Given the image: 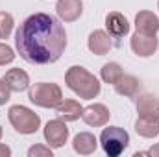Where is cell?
Returning a JSON list of instances; mask_svg holds the SVG:
<instances>
[{"instance_id":"cell-1","label":"cell","mask_w":159,"mask_h":157,"mask_svg":"<svg viewBox=\"0 0 159 157\" xmlns=\"http://www.w3.org/2000/svg\"><path fill=\"white\" fill-rule=\"evenodd\" d=\"M15 46L24 61L32 65H50L63 56L67 48V32L56 17L39 11L19 26Z\"/></svg>"},{"instance_id":"cell-15","label":"cell","mask_w":159,"mask_h":157,"mask_svg":"<svg viewBox=\"0 0 159 157\" xmlns=\"http://www.w3.org/2000/svg\"><path fill=\"white\" fill-rule=\"evenodd\" d=\"M72 146H74V150L78 152L80 155H91V154L96 150L98 141H96V137H94L93 133H89V131H81V133H78V135L74 137Z\"/></svg>"},{"instance_id":"cell-3","label":"cell","mask_w":159,"mask_h":157,"mask_svg":"<svg viewBox=\"0 0 159 157\" xmlns=\"http://www.w3.org/2000/svg\"><path fill=\"white\" fill-rule=\"evenodd\" d=\"M28 98L32 104L39 105V107H57L63 100V92H61V87L57 83H46V81H41L35 83L34 87H30V92H28Z\"/></svg>"},{"instance_id":"cell-21","label":"cell","mask_w":159,"mask_h":157,"mask_svg":"<svg viewBox=\"0 0 159 157\" xmlns=\"http://www.w3.org/2000/svg\"><path fill=\"white\" fill-rule=\"evenodd\" d=\"M13 59H15L13 48H11V46H7V44H4V43H0V67H4V65L11 63Z\"/></svg>"},{"instance_id":"cell-2","label":"cell","mask_w":159,"mask_h":157,"mask_svg":"<svg viewBox=\"0 0 159 157\" xmlns=\"http://www.w3.org/2000/svg\"><path fill=\"white\" fill-rule=\"evenodd\" d=\"M65 83L67 87L76 92L80 98L85 100H93L100 94V81L94 74H91L87 69L83 67H70L65 74Z\"/></svg>"},{"instance_id":"cell-4","label":"cell","mask_w":159,"mask_h":157,"mask_svg":"<svg viewBox=\"0 0 159 157\" xmlns=\"http://www.w3.org/2000/svg\"><path fill=\"white\" fill-rule=\"evenodd\" d=\"M7 117L15 131L20 135H32L41 126L39 115H35L30 107H24V105H11L7 111Z\"/></svg>"},{"instance_id":"cell-20","label":"cell","mask_w":159,"mask_h":157,"mask_svg":"<svg viewBox=\"0 0 159 157\" xmlns=\"http://www.w3.org/2000/svg\"><path fill=\"white\" fill-rule=\"evenodd\" d=\"M13 32V15L0 11V39H7Z\"/></svg>"},{"instance_id":"cell-12","label":"cell","mask_w":159,"mask_h":157,"mask_svg":"<svg viewBox=\"0 0 159 157\" xmlns=\"http://www.w3.org/2000/svg\"><path fill=\"white\" fill-rule=\"evenodd\" d=\"M135 28L139 34L146 35H156L159 30V19L152 11H139L135 17Z\"/></svg>"},{"instance_id":"cell-24","label":"cell","mask_w":159,"mask_h":157,"mask_svg":"<svg viewBox=\"0 0 159 157\" xmlns=\"http://www.w3.org/2000/svg\"><path fill=\"white\" fill-rule=\"evenodd\" d=\"M11 155V148L6 144H0V157H9Z\"/></svg>"},{"instance_id":"cell-18","label":"cell","mask_w":159,"mask_h":157,"mask_svg":"<svg viewBox=\"0 0 159 157\" xmlns=\"http://www.w3.org/2000/svg\"><path fill=\"white\" fill-rule=\"evenodd\" d=\"M139 79L131 74H122V78L115 83V91L119 92L120 96H135L139 92Z\"/></svg>"},{"instance_id":"cell-13","label":"cell","mask_w":159,"mask_h":157,"mask_svg":"<svg viewBox=\"0 0 159 157\" xmlns=\"http://www.w3.org/2000/svg\"><path fill=\"white\" fill-rule=\"evenodd\" d=\"M83 113V107L80 105V102L76 100H61V104L56 107V115L57 118L65 120V122H74L78 120Z\"/></svg>"},{"instance_id":"cell-9","label":"cell","mask_w":159,"mask_h":157,"mask_svg":"<svg viewBox=\"0 0 159 157\" xmlns=\"http://www.w3.org/2000/svg\"><path fill=\"white\" fill-rule=\"evenodd\" d=\"M56 13L63 22H74L83 13V2L81 0H57Z\"/></svg>"},{"instance_id":"cell-14","label":"cell","mask_w":159,"mask_h":157,"mask_svg":"<svg viewBox=\"0 0 159 157\" xmlns=\"http://www.w3.org/2000/svg\"><path fill=\"white\" fill-rule=\"evenodd\" d=\"M4 79L9 85V89L15 91V92H22V91H26L30 87V76L22 69H9L6 72Z\"/></svg>"},{"instance_id":"cell-23","label":"cell","mask_w":159,"mask_h":157,"mask_svg":"<svg viewBox=\"0 0 159 157\" xmlns=\"http://www.w3.org/2000/svg\"><path fill=\"white\" fill-rule=\"evenodd\" d=\"M9 92H11V89L6 83V79H0V105H4L9 100Z\"/></svg>"},{"instance_id":"cell-26","label":"cell","mask_w":159,"mask_h":157,"mask_svg":"<svg viewBox=\"0 0 159 157\" xmlns=\"http://www.w3.org/2000/svg\"><path fill=\"white\" fill-rule=\"evenodd\" d=\"M2 133H4V131H2V126H0V139H2Z\"/></svg>"},{"instance_id":"cell-6","label":"cell","mask_w":159,"mask_h":157,"mask_svg":"<svg viewBox=\"0 0 159 157\" xmlns=\"http://www.w3.org/2000/svg\"><path fill=\"white\" fill-rule=\"evenodd\" d=\"M43 135H44V141L48 142V146L61 148V146H65V142L69 139V128H67L65 120H61V118L48 120L43 129Z\"/></svg>"},{"instance_id":"cell-5","label":"cell","mask_w":159,"mask_h":157,"mask_svg":"<svg viewBox=\"0 0 159 157\" xmlns=\"http://www.w3.org/2000/svg\"><path fill=\"white\" fill-rule=\"evenodd\" d=\"M100 144L109 157H119L129 144V135L126 129L119 126H109V128H104L100 135Z\"/></svg>"},{"instance_id":"cell-22","label":"cell","mask_w":159,"mask_h":157,"mask_svg":"<svg viewBox=\"0 0 159 157\" xmlns=\"http://www.w3.org/2000/svg\"><path fill=\"white\" fill-rule=\"evenodd\" d=\"M30 157H52V146H43V144H35L28 150Z\"/></svg>"},{"instance_id":"cell-10","label":"cell","mask_w":159,"mask_h":157,"mask_svg":"<svg viewBox=\"0 0 159 157\" xmlns=\"http://www.w3.org/2000/svg\"><path fill=\"white\" fill-rule=\"evenodd\" d=\"M106 28H107L109 35H113V37H124L129 32V22H128V19L122 13L111 11L106 17Z\"/></svg>"},{"instance_id":"cell-27","label":"cell","mask_w":159,"mask_h":157,"mask_svg":"<svg viewBox=\"0 0 159 157\" xmlns=\"http://www.w3.org/2000/svg\"><path fill=\"white\" fill-rule=\"evenodd\" d=\"M157 7H159V2H157Z\"/></svg>"},{"instance_id":"cell-7","label":"cell","mask_w":159,"mask_h":157,"mask_svg":"<svg viewBox=\"0 0 159 157\" xmlns=\"http://www.w3.org/2000/svg\"><path fill=\"white\" fill-rule=\"evenodd\" d=\"M129 46H131V50L139 57H150V56L156 54L159 43H157V37L156 35H146V34L135 32L131 41H129Z\"/></svg>"},{"instance_id":"cell-25","label":"cell","mask_w":159,"mask_h":157,"mask_svg":"<svg viewBox=\"0 0 159 157\" xmlns=\"http://www.w3.org/2000/svg\"><path fill=\"white\" fill-rule=\"evenodd\" d=\"M148 155L159 157V144H156V146H152V148H150V150H148Z\"/></svg>"},{"instance_id":"cell-16","label":"cell","mask_w":159,"mask_h":157,"mask_svg":"<svg viewBox=\"0 0 159 157\" xmlns=\"http://www.w3.org/2000/svg\"><path fill=\"white\" fill-rule=\"evenodd\" d=\"M135 131L144 139H154L159 135V117H139L135 122Z\"/></svg>"},{"instance_id":"cell-8","label":"cell","mask_w":159,"mask_h":157,"mask_svg":"<svg viewBox=\"0 0 159 157\" xmlns=\"http://www.w3.org/2000/svg\"><path fill=\"white\" fill-rule=\"evenodd\" d=\"M109 109L104 105V104H91L87 107H83V113L81 118L87 126H93V128H100V126H106L109 122Z\"/></svg>"},{"instance_id":"cell-17","label":"cell","mask_w":159,"mask_h":157,"mask_svg":"<svg viewBox=\"0 0 159 157\" xmlns=\"http://www.w3.org/2000/svg\"><path fill=\"white\" fill-rule=\"evenodd\" d=\"M139 117H159V98L154 94H143L137 100Z\"/></svg>"},{"instance_id":"cell-19","label":"cell","mask_w":159,"mask_h":157,"mask_svg":"<svg viewBox=\"0 0 159 157\" xmlns=\"http://www.w3.org/2000/svg\"><path fill=\"white\" fill-rule=\"evenodd\" d=\"M122 67H120L119 63H106L104 67H102V72H100V76L102 79L106 81V83H111V85H115L120 78H122Z\"/></svg>"},{"instance_id":"cell-11","label":"cell","mask_w":159,"mask_h":157,"mask_svg":"<svg viewBox=\"0 0 159 157\" xmlns=\"http://www.w3.org/2000/svg\"><path fill=\"white\" fill-rule=\"evenodd\" d=\"M87 46H89V50H91L93 54H96V56H106V54L111 50L109 34L104 32V30H94V32L89 35Z\"/></svg>"}]
</instances>
